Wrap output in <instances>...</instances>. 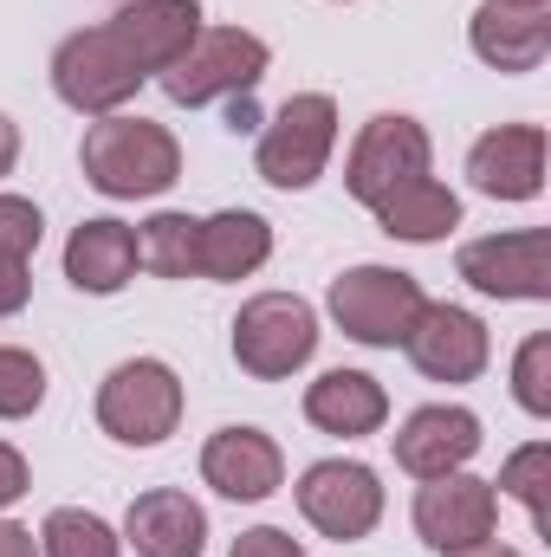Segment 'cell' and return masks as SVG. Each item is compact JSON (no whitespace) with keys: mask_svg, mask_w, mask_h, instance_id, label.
Listing matches in <instances>:
<instances>
[{"mask_svg":"<svg viewBox=\"0 0 551 557\" xmlns=\"http://www.w3.org/2000/svg\"><path fill=\"white\" fill-rule=\"evenodd\" d=\"M298 512L311 532L357 545L383 525V480L364 460H318L298 473Z\"/></svg>","mask_w":551,"mask_h":557,"instance_id":"obj_8","label":"cell"},{"mask_svg":"<svg viewBox=\"0 0 551 557\" xmlns=\"http://www.w3.org/2000/svg\"><path fill=\"white\" fill-rule=\"evenodd\" d=\"M448 557H526V552H513V545H500V539H480V545H467V552H448Z\"/></svg>","mask_w":551,"mask_h":557,"instance_id":"obj_34","label":"cell"},{"mask_svg":"<svg viewBox=\"0 0 551 557\" xmlns=\"http://www.w3.org/2000/svg\"><path fill=\"white\" fill-rule=\"evenodd\" d=\"M546 486H551V441L519 447V454L500 467V480H493V493L519 499V506L532 512V525H539V532H546Z\"/></svg>","mask_w":551,"mask_h":557,"instance_id":"obj_25","label":"cell"},{"mask_svg":"<svg viewBox=\"0 0 551 557\" xmlns=\"http://www.w3.org/2000/svg\"><path fill=\"white\" fill-rule=\"evenodd\" d=\"M318 350V311L298 292H260L234 318V363L254 383H285Z\"/></svg>","mask_w":551,"mask_h":557,"instance_id":"obj_4","label":"cell"},{"mask_svg":"<svg viewBox=\"0 0 551 557\" xmlns=\"http://www.w3.org/2000/svg\"><path fill=\"white\" fill-rule=\"evenodd\" d=\"M331 318L351 344H370V350H396L409 337L415 311L428 305L421 298V278L396 273V267H351L344 278H331Z\"/></svg>","mask_w":551,"mask_h":557,"instance_id":"obj_7","label":"cell"},{"mask_svg":"<svg viewBox=\"0 0 551 557\" xmlns=\"http://www.w3.org/2000/svg\"><path fill=\"white\" fill-rule=\"evenodd\" d=\"M305 421L318 434H344V441H364L390 421V396L370 370H325L311 389H305Z\"/></svg>","mask_w":551,"mask_h":557,"instance_id":"obj_19","label":"cell"},{"mask_svg":"<svg viewBox=\"0 0 551 557\" xmlns=\"http://www.w3.org/2000/svg\"><path fill=\"white\" fill-rule=\"evenodd\" d=\"M26 298H33V278H26V260H0V318L26 311Z\"/></svg>","mask_w":551,"mask_h":557,"instance_id":"obj_31","label":"cell"},{"mask_svg":"<svg viewBox=\"0 0 551 557\" xmlns=\"http://www.w3.org/2000/svg\"><path fill=\"white\" fill-rule=\"evenodd\" d=\"M267 65H273V46L260 33H247V26H201L188 39V52L169 72H156V85L169 91V104L201 111L215 98H254Z\"/></svg>","mask_w":551,"mask_h":557,"instance_id":"obj_2","label":"cell"},{"mask_svg":"<svg viewBox=\"0 0 551 557\" xmlns=\"http://www.w3.org/2000/svg\"><path fill=\"white\" fill-rule=\"evenodd\" d=\"M513 396L526 416H551V331H532L513 357Z\"/></svg>","mask_w":551,"mask_h":557,"instance_id":"obj_27","label":"cell"},{"mask_svg":"<svg viewBox=\"0 0 551 557\" xmlns=\"http://www.w3.org/2000/svg\"><path fill=\"white\" fill-rule=\"evenodd\" d=\"M182 421V376L162 357H131L98 383V428L124 447H156Z\"/></svg>","mask_w":551,"mask_h":557,"instance_id":"obj_6","label":"cell"},{"mask_svg":"<svg viewBox=\"0 0 551 557\" xmlns=\"http://www.w3.org/2000/svg\"><path fill=\"white\" fill-rule=\"evenodd\" d=\"M201 480H208L221 499L254 506V499H273L279 493L285 454H279L273 434H260V428H221V434H208V447H201Z\"/></svg>","mask_w":551,"mask_h":557,"instance_id":"obj_16","label":"cell"},{"mask_svg":"<svg viewBox=\"0 0 551 557\" xmlns=\"http://www.w3.org/2000/svg\"><path fill=\"white\" fill-rule=\"evenodd\" d=\"M0 557H39L33 532H26V525H13V519H0Z\"/></svg>","mask_w":551,"mask_h":557,"instance_id":"obj_32","label":"cell"},{"mask_svg":"<svg viewBox=\"0 0 551 557\" xmlns=\"http://www.w3.org/2000/svg\"><path fill=\"white\" fill-rule=\"evenodd\" d=\"M13 162H20V124H13V117H0V182L13 175Z\"/></svg>","mask_w":551,"mask_h":557,"instance_id":"obj_33","label":"cell"},{"mask_svg":"<svg viewBox=\"0 0 551 557\" xmlns=\"http://www.w3.org/2000/svg\"><path fill=\"white\" fill-rule=\"evenodd\" d=\"M228 557H305V545H298L292 532H279V525H254V532L234 539Z\"/></svg>","mask_w":551,"mask_h":557,"instance_id":"obj_29","label":"cell"},{"mask_svg":"<svg viewBox=\"0 0 551 557\" xmlns=\"http://www.w3.org/2000/svg\"><path fill=\"white\" fill-rule=\"evenodd\" d=\"M493 525H500V493H493V480H480V473H441V480H421V493H415V532H421V545H434V552H467V545H480V539H493Z\"/></svg>","mask_w":551,"mask_h":557,"instance_id":"obj_10","label":"cell"},{"mask_svg":"<svg viewBox=\"0 0 551 557\" xmlns=\"http://www.w3.org/2000/svg\"><path fill=\"white\" fill-rule=\"evenodd\" d=\"M273 260V227L254 214V208H221L201 221V260L195 273L201 278H254L260 267Z\"/></svg>","mask_w":551,"mask_h":557,"instance_id":"obj_21","label":"cell"},{"mask_svg":"<svg viewBox=\"0 0 551 557\" xmlns=\"http://www.w3.org/2000/svg\"><path fill=\"white\" fill-rule=\"evenodd\" d=\"M403 350H409V363L428 383H474L487 370V357H493V337L461 305H421L409 337H403Z\"/></svg>","mask_w":551,"mask_h":557,"instance_id":"obj_11","label":"cell"},{"mask_svg":"<svg viewBox=\"0 0 551 557\" xmlns=\"http://www.w3.org/2000/svg\"><path fill=\"white\" fill-rule=\"evenodd\" d=\"M461 278L487 298H551V234L519 227L461 247Z\"/></svg>","mask_w":551,"mask_h":557,"instance_id":"obj_12","label":"cell"},{"mask_svg":"<svg viewBox=\"0 0 551 557\" xmlns=\"http://www.w3.org/2000/svg\"><path fill=\"white\" fill-rule=\"evenodd\" d=\"M78 162H85V182L105 201H149V195L182 182V143L169 137L162 124L124 117V111H111V117H98L85 131Z\"/></svg>","mask_w":551,"mask_h":557,"instance_id":"obj_1","label":"cell"},{"mask_svg":"<svg viewBox=\"0 0 551 557\" xmlns=\"http://www.w3.org/2000/svg\"><path fill=\"white\" fill-rule=\"evenodd\" d=\"M143 85H149L143 65L118 46L111 26H85V33L59 39V52H52V91H59V104H72L78 117H111V111H124Z\"/></svg>","mask_w":551,"mask_h":557,"instance_id":"obj_3","label":"cell"},{"mask_svg":"<svg viewBox=\"0 0 551 557\" xmlns=\"http://www.w3.org/2000/svg\"><path fill=\"white\" fill-rule=\"evenodd\" d=\"M370 214H377V227H383L390 240L428 247V240H448V234L461 227V195L441 188L434 175H415V182H403L396 195H383Z\"/></svg>","mask_w":551,"mask_h":557,"instance_id":"obj_22","label":"cell"},{"mask_svg":"<svg viewBox=\"0 0 551 557\" xmlns=\"http://www.w3.org/2000/svg\"><path fill=\"white\" fill-rule=\"evenodd\" d=\"M124 545L137 557H201L208 552V512L182 486H149L124 512Z\"/></svg>","mask_w":551,"mask_h":557,"instance_id":"obj_18","label":"cell"},{"mask_svg":"<svg viewBox=\"0 0 551 557\" xmlns=\"http://www.w3.org/2000/svg\"><path fill=\"white\" fill-rule=\"evenodd\" d=\"M526 7H539V0H526Z\"/></svg>","mask_w":551,"mask_h":557,"instance_id":"obj_35","label":"cell"},{"mask_svg":"<svg viewBox=\"0 0 551 557\" xmlns=\"http://www.w3.org/2000/svg\"><path fill=\"white\" fill-rule=\"evenodd\" d=\"M195 260H201V221L195 214H149L137 227V267L156 278H195Z\"/></svg>","mask_w":551,"mask_h":557,"instance_id":"obj_23","label":"cell"},{"mask_svg":"<svg viewBox=\"0 0 551 557\" xmlns=\"http://www.w3.org/2000/svg\"><path fill=\"white\" fill-rule=\"evenodd\" d=\"M331 149H338V104L325 91H292L260 131L254 169H260V182L292 195V188H311L325 175Z\"/></svg>","mask_w":551,"mask_h":557,"instance_id":"obj_5","label":"cell"},{"mask_svg":"<svg viewBox=\"0 0 551 557\" xmlns=\"http://www.w3.org/2000/svg\"><path fill=\"white\" fill-rule=\"evenodd\" d=\"M65 278H72L78 292H91V298L124 292V285L137 278V227H124V221H111V214L72 227V240H65Z\"/></svg>","mask_w":551,"mask_h":557,"instance_id":"obj_20","label":"cell"},{"mask_svg":"<svg viewBox=\"0 0 551 557\" xmlns=\"http://www.w3.org/2000/svg\"><path fill=\"white\" fill-rule=\"evenodd\" d=\"M39 552L46 557H124V539L98 512H85V506H59L39 525Z\"/></svg>","mask_w":551,"mask_h":557,"instance_id":"obj_24","label":"cell"},{"mask_svg":"<svg viewBox=\"0 0 551 557\" xmlns=\"http://www.w3.org/2000/svg\"><path fill=\"white\" fill-rule=\"evenodd\" d=\"M467 182L487 201H532L546 188V131L539 124H500L467 149Z\"/></svg>","mask_w":551,"mask_h":557,"instance_id":"obj_15","label":"cell"},{"mask_svg":"<svg viewBox=\"0 0 551 557\" xmlns=\"http://www.w3.org/2000/svg\"><path fill=\"white\" fill-rule=\"evenodd\" d=\"M428 162H434L428 131H421L415 117L383 111V117H370V124L357 131V143H351V156H344V188H351V201L377 208V201L396 195L403 182L428 175Z\"/></svg>","mask_w":551,"mask_h":557,"instance_id":"obj_9","label":"cell"},{"mask_svg":"<svg viewBox=\"0 0 551 557\" xmlns=\"http://www.w3.org/2000/svg\"><path fill=\"white\" fill-rule=\"evenodd\" d=\"M26 486H33V473H26L20 447H7V441H0V512H7V506H20V499H26Z\"/></svg>","mask_w":551,"mask_h":557,"instance_id":"obj_30","label":"cell"},{"mask_svg":"<svg viewBox=\"0 0 551 557\" xmlns=\"http://www.w3.org/2000/svg\"><path fill=\"white\" fill-rule=\"evenodd\" d=\"M467 46L493 72H539L551 52V0H480V13L467 20Z\"/></svg>","mask_w":551,"mask_h":557,"instance_id":"obj_13","label":"cell"},{"mask_svg":"<svg viewBox=\"0 0 551 557\" xmlns=\"http://www.w3.org/2000/svg\"><path fill=\"white\" fill-rule=\"evenodd\" d=\"M480 454V416L461 409V403H428L396 428V467L409 480H441V473H461L467 460Z\"/></svg>","mask_w":551,"mask_h":557,"instance_id":"obj_14","label":"cell"},{"mask_svg":"<svg viewBox=\"0 0 551 557\" xmlns=\"http://www.w3.org/2000/svg\"><path fill=\"white\" fill-rule=\"evenodd\" d=\"M46 234V214L26 195H0V260H33Z\"/></svg>","mask_w":551,"mask_h":557,"instance_id":"obj_28","label":"cell"},{"mask_svg":"<svg viewBox=\"0 0 551 557\" xmlns=\"http://www.w3.org/2000/svg\"><path fill=\"white\" fill-rule=\"evenodd\" d=\"M46 403V363L20 344H0V421H26Z\"/></svg>","mask_w":551,"mask_h":557,"instance_id":"obj_26","label":"cell"},{"mask_svg":"<svg viewBox=\"0 0 551 557\" xmlns=\"http://www.w3.org/2000/svg\"><path fill=\"white\" fill-rule=\"evenodd\" d=\"M105 26L118 33V46L143 65V78H156V72H169V65L188 52V39L201 33V0H124Z\"/></svg>","mask_w":551,"mask_h":557,"instance_id":"obj_17","label":"cell"}]
</instances>
